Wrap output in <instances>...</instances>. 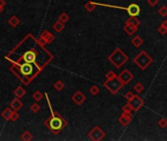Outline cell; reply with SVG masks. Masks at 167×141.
Segmentation results:
<instances>
[{"label":"cell","mask_w":167,"mask_h":141,"mask_svg":"<svg viewBox=\"0 0 167 141\" xmlns=\"http://www.w3.org/2000/svg\"><path fill=\"white\" fill-rule=\"evenodd\" d=\"M122 112H129V113H133V109L131 107V105L129 104V102L127 104L124 105V107L122 109Z\"/></svg>","instance_id":"cell-33"},{"label":"cell","mask_w":167,"mask_h":141,"mask_svg":"<svg viewBox=\"0 0 167 141\" xmlns=\"http://www.w3.org/2000/svg\"><path fill=\"white\" fill-rule=\"evenodd\" d=\"M133 61L141 70H145L148 69L151 64H153V59L151 58L148 53H146V51L143 50V51H141L134 58Z\"/></svg>","instance_id":"cell-3"},{"label":"cell","mask_w":167,"mask_h":141,"mask_svg":"<svg viewBox=\"0 0 167 141\" xmlns=\"http://www.w3.org/2000/svg\"><path fill=\"white\" fill-rule=\"evenodd\" d=\"M89 92L92 95H94L95 96V95H97L99 93V87L97 86V85H93V86L89 88Z\"/></svg>","instance_id":"cell-31"},{"label":"cell","mask_w":167,"mask_h":141,"mask_svg":"<svg viewBox=\"0 0 167 141\" xmlns=\"http://www.w3.org/2000/svg\"><path fill=\"white\" fill-rule=\"evenodd\" d=\"M128 102L131 105V107H132L134 112H138L140 109H141L145 106V101L139 95H134L133 98L130 99Z\"/></svg>","instance_id":"cell-5"},{"label":"cell","mask_w":167,"mask_h":141,"mask_svg":"<svg viewBox=\"0 0 167 141\" xmlns=\"http://www.w3.org/2000/svg\"><path fill=\"white\" fill-rule=\"evenodd\" d=\"M20 72H21L24 75H30L33 73V66L30 63H24L20 66Z\"/></svg>","instance_id":"cell-10"},{"label":"cell","mask_w":167,"mask_h":141,"mask_svg":"<svg viewBox=\"0 0 167 141\" xmlns=\"http://www.w3.org/2000/svg\"><path fill=\"white\" fill-rule=\"evenodd\" d=\"M131 120L132 119H130V118H127V117H125V116L123 115H121L119 119H118V122L123 125V127H127V125L131 123Z\"/></svg>","instance_id":"cell-19"},{"label":"cell","mask_w":167,"mask_h":141,"mask_svg":"<svg viewBox=\"0 0 167 141\" xmlns=\"http://www.w3.org/2000/svg\"><path fill=\"white\" fill-rule=\"evenodd\" d=\"M12 112H13V110H12L11 108H6V109H5V110L3 111V112H2V114H1L2 118L5 119L6 120H9L10 118H11Z\"/></svg>","instance_id":"cell-22"},{"label":"cell","mask_w":167,"mask_h":141,"mask_svg":"<svg viewBox=\"0 0 167 141\" xmlns=\"http://www.w3.org/2000/svg\"><path fill=\"white\" fill-rule=\"evenodd\" d=\"M20 118V115L18 114L17 111H13L12 112V115H11V118H10V120H12V122H16V120Z\"/></svg>","instance_id":"cell-34"},{"label":"cell","mask_w":167,"mask_h":141,"mask_svg":"<svg viewBox=\"0 0 167 141\" xmlns=\"http://www.w3.org/2000/svg\"><path fill=\"white\" fill-rule=\"evenodd\" d=\"M64 28H65L64 23L60 22V21L54 23V25H53V29H54V31L56 32H61L63 29H64Z\"/></svg>","instance_id":"cell-18"},{"label":"cell","mask_w":167,"mask_h":141,"mask_svg":"<svg viewBox=\"0 0 167 141\" xmlns=\"http://www.w3.org/2000/svg\"><path fill=\"white\" fill-rule=\"evenodd\" d=\"M59 21L60 22H62V23H66L69 21V16H68V14L67 13H62L61 15L59 16Z\"/></svg>","instance_id":"cell-30"},{"label":"cell","mask_w":167,"mask_h":141,"mask_svg":"<svg viewBox=\"0 0 167 141\" xmlns=\"http://www.w3.org/2000/svg\"><path fill=\"white\" fill-rule=\"evenodd\" d=\"M148 3L150 7H155L159 3V0H148Z\"/></svg>","instance_id":"cell-36"},{"label":"cell","mask_w":167,"mask_h":141,"mask_svg":"<svg viewBox=\"0 0 167 141\" xmlns=\"http://www.w3.org/2000/svg\"><path fill=\"white\" fill-rule=\"evenodd\" d=\"M131 43H132L135 47L139 48V47L141 46V45H143V43H144V39L141 38V37L140 36V35H136V36L133 37L132 40H131Z\"/></svg>","instance_id":"cell-15"},{"label":"cell","mask_w":167,"mask_h":141,"mask_svg":"<svg viewBox=\"0 0 167 141\" xmlns=\"http://www.w3.org/2000/svg\"><path fill=\"white\" fill-rule=\"evenodd\" d=\"M123 29H124V32L127 33L128 35H133V34H135L137 32V31H138V28L132 26V25L125 24Z\"/></svg>","instance_id":"cell-13"},{"label":"cell","mask_w":167,"mask_h":141,"mask_svg":"<svg viewBox=\"0 0 167 141\" xmlns=\"http://www.w3.org/2000/svg\"><path fill=\"white\" fill-rule=\"evenodd\" d=\"M166 128H167V127H166Z\"/></svg>","instance_id":"cell-40"},{"label":"cell","mask_w":167,"mask_h":141,"mask_svg":"<svg viewBox=\"0 0 167 141\" xmlns=\"http://www.w3.org/2000/svg\"><path fill=\"white\" fill-rule=\"evenodd\" d=\"M21 138L25 141H30V140H32L33 139V134L29 131V130H27V131H25L23 134H22V136Z\"/></svg>","instance_id":"cell-25"},{"label":"cell","mask_w":167,"mask_h":141,"mask_svg":"<svg viewBox=\"0 0 167 141\" xmlns=\"http://www.w3.org/2000/svg\"><path fill=\"white\" fill-rule=\"evenodd\" d=\"M53 87L56 89L57 91H61V90L64 88V83L61 82V80H57V82L54 83Z\"/></svg>","instance_id":"cell-26"},{"label":"cell","mask_w":167,"mask_h":141,"mask_svg":"<svg viewBox=\"0 0 167 141\" xmlns=\"http://www.w3.org/2000/svg\"><path fill=\"white\" fill-rule=\"evenodd\" d=\"M128 60L129 57L127 56V54L120 48H116L108 56V61H110L116 69H120Z\"/></svg>","instance_id":"cell-2"},{"label":"cell","mask_w":167,"mask_h":141,"mask_svg":"<svg viewBox=\"0 0 167 141\" xmlns=\"http://www.w3.org/2000/svg\"><path fill=\"white\" fill-rule=\"evenodd\" d=\"M31 111L33 113H38V111H40V106L38 103H34L31 106Z\"/></svg>","instance_id":"cell-32"},{"label":"cell","mask_w":167,"mask_h":141,"mask_svg":"<svg viewBox=\"0 0 167 141\" xmlns=\"http://www.w3.org/2000/svg\"><path fill=\"white\" fill-rule=\"evenodd\" d=\"M95 6H97V4H95L94 2L89 1L87 4L85 5V10H87L88 12H93V10L95 9Z\"/></svg>","instance_id":"cell-24"},{"label":"cell","mask_w":167,"mask_h":141,"mask_svg":"<svg viewBox=\"0 0 167 141\" xmlns=\"http://www.w3.org/2000/svg\"><path fill=\"white\" fill-rule=\"evenodd\" d=\"M158 14L161 17H166L167 16V6L166 5H163L158 9Z\"/></svg>","instance_id":"cell-27"},{"label":"cell","mask_w":167,"mask_h":141,"mask_svg":"<svg viewBox=\"0 0 167 141\" xmlns=\"http://www.w3.org/2000/svg\"><path fill=\"white\" fill-rule=\"evenodd\" d=\"M157 31L161 35H165L167 33V21H166V20L160 24V26H159Z\"/></svg>","instance_id":"cell-20"},{"label":"cell","mask_w":167,"mask_h":141,"mask_svg":"<svg viewBox=\"0 0 167 141\" xmlns=\"http://www.w3.org/2000/svg\"><path fill=\"white\" fill-rule=\"evenodd\" d=\"M134 95H135V94H134L132 91H128V92H126V93H125V98L129 101L130 99H132V98H133Z\"/></svg>","instance_id":"cell-37"},{"label":"cell","mask_w":167,"mask_h":141,"mask_svg":"<svg viewBox=\"0 0 167 141\" xmlns=\"http://www.w3.org/2000/svg\"><path fill=\"white\" fill-rule=\"evenodd\" d=\"M3 12V7L0 6V13H2Z\"/></svg>","instance_id":"cell-39"},{"label":"cell","mask_w":167,"mask_h":141,"mask_svg":"<svg viewBox=\"0 0 167 141\" xmlns=\"http://www.w3.org/2000/svg\"><path fill=\"white\" fill-rule=\"evenodd\" d=\"M114 78H117V75H116V74L112 72V70H109V72L106 74V79H111Z\"/></svg>","instance_id":"cell-35"},{"label":"cell","mask_w":167,"mask_h":141,"mask_svg":"<svg viewBox=\"0 0 167 141\" xmlns=\"http://www.w3.org/2000/svg\"><path fill=\"white\" fill-rule=\"evenodd\" d=\"M125 10H127V12H128L130 17H138L141 13V8H140L139 5L136 4V3L130 4Z\"/></svg>","instance_id":"cell-9"},{"label":"cell","mask_w":167,"mask_h":141,"mask_svg":"<svg viewBox=\"0 0 167 141\" xmlns=\"http://www.w3.org/2000/svg\"><path fill=\"white\" fill-rule=\"evenodd\" d=\"M26 90H25L24 87L22 86H18L16 89L14 90V95L16 96L17 98H22L23 96H25L26 95Z\"/></svg>","instance_id":"cell-16"},{"label":"cell","mask_w":167,"mask_h":141,"mask_svg":"<svg viewBox=\"0 0 167 141\" xmlns=\"http://www.w3.org/2000/svg\"><path fill=\"white\" fill-rule=\"evenodd\" d=\"M157 124H158V127L161 128H166V127H167V120L164 119V118H161L157 122Z\"/></svg>","instance_id":"cell-29"},{"label":"cell","mask_w":167,"mask_h":141,"mask_svg":"<svg viewBox=\"0 0 167 141\" xmlns=\"http://www.w3.org/2000/svg\"><path fill=\"white\" fill-rule=\"evenodd\" d=\"M37 56H38V53L34 51V50H29L26 53L24 54L23 56V59L25 60V62L26 63H30V64H35V59H37Z\"/></svg>","instance_id":"cell-8"},{"label":"cell","mask_w":167,"mask_h":141,"mask_svg":"<svg viewBox=\"0 0 167 141\" xmlns=\"http://www.w3.org/2000/svg\"><path fill=\"white\" fill-rule=\"evenodd\" d=\"M89 138L93 140V141H99L101 139H103V137L105 136V133L102 129H101L99 127H94L89 133Z\"/></svg>","instance_id":"cell-6"},{"label":"cell","mask_w":167,"mask_h":141,"mask_svg":"<svg viewBox=\"0 0 167 141\" xmlns=\"http://www.w3.org/2000/svg\"><path fill=\"white\" fill-rule=\"evenodd\" d=\"M42 97H43V95H42V93L40 92V91H35L34 93V95H33V98L37 102H38V101H40V100L42 99Z\"/></svg>","instance_id":"cell-28"},{"label":"cell","mask_w":167,"mask_h":141,"mask_svg":"<svg viewBox=\"0 0 167 141\" xmlns=\"http://www.w3.org/2000/svg\"><path fill=\"white\" fill-rule=\"evenodd\" d=\"M72 100L73 101L77 104V105H81V104H83L85 102V96L84 95L83 92H81V91H77L76 92L73 96H72Z\"/></svg>","instance_id":"cell-11"},{"label":"cell","mask_w":167,"mask_h":141,"mask_svg":"<svg viewBox=\"0 0 167 141\" xmlns=\"http://www.w3.org/2000/svg\"><path fill=\"white\" fill-rule=\"evenodd\" d=\"M8 23L11 27L16 28L17 26H19V25H20V20H19V18L17 16H12L11 18L9 19Z\"/></svg>","instance_id":"cell-21"},{"label":"cell","mask_w":167,"mask_h":141,"mask_svg":"<svg viewBox=\"0 0 167 141\" xmlns=\"http://www.w3.org/2000/svg\"><path fill=\"white\" fill-rule=\"evenodd\" d=\"M125 24H129V25H132V26H134V27L139 28L141 22L137 17H130L129 19H127V21H126Z\"/></svg>","instance_id":"cell-17"},{"label":"cell","mask_w":167,"mask_h":141,"mask_svg":"<svg viewBox=\"0 0 167 141\" xmlns=\"http://www.w3.org/2000/svg\"><path fill=\"white\" fill-rule=\"evenodd\" d=\"M5 5H6V2H5V0H0V6L4 7Z\"/></svg>","instance_id":"cell-38"},{"label":"cell","mask_w":167,"mask_h":141,"mask_svg":"<svg viewBox=\"0 0 167 141\" xmlns=\"http://www.w3.org/2000/svg\"><path fill=\"white\" fill-rule=\"evenodd\" d=\"M103 85L112 94H117L119 92V90L124 86V84L120 82V79L118 78L106 79V82L103 83Z\"/></svg>","instance_id":"cell-4"},{"label":"cell","mask_w":167,"mask_h":141,"mask_svg":"<svg viewBox=\"0 0 167 141\" xmlns=\"http://www.w3.org/2000/svg\"><path fill=\"white\" fill-rule=\"evenodd\" d=\"M40 38H42V39H44V41L46 42V43H51L53 40H54V36L53 35L50 33L49 32H47V31H44L42 33V35H40Z\"/></svg>","instance_id":"cell-14"},{"label":"cell","mask_w":167,"mask_h":141,"mask_svg":"<svg viewBox=\"0 0 167 141\" xmlns=\"http://www.w3.org/2000/svg\"><path fill=\"white\" fill-rule=\"evenodd\" d=\"M117 78L120 79V82H122L124 85H126V84L130 83L134 79V74L131 73L129 70L125 69V70H123L122 72L120 73V74L118 75Z\"/></svg>","instance_id":"cell-7"},{"label":"cell","mask_w":167,"mask_h":141,"mask_svg":"<svg viewBox=\"0 0 167 141\" xmlns=\"http://www.w3.org/2000/svg\"><path fill=\"white\" fill-rule=\"evenodd\" d=\"M134 90L135 91L138 93V94H140V93H141L145 90V86H144V84L143 83H141V82H137L135 85H134Z\"/></svg>","instance_id":"cell-23"},{"label":"cell","mask_w":167,"mask_h":141,"mask_svg":"<svg viewBox=\"0 0 167 141\" xmlns=\"http://www.w3.org/2000/svg\"><path fill=\"white\" fill-rule=\"evenodd\" d=\"M22 107H23L22 101L20 100V98H17V97L13 100V101L11 102V104H10V108H11L12 110H14V111H19Z\"/></svg>","instance_id":"cell-12"},{"label":"cell","mask_w":167,"mask_h":141,"mask_svg":"<svg viewBox=\"0 0 167 141\" xmlns=\"http://www.w3.org/2000/svg\"><path fill=\"white\" fill-rule=\"evenodd\" d=\"M44 95H45V97H46V99H47V104L49 106V109H50V111H51V117L48 118L46 120H45L44 124H45V127H46L47 128H49L50 130H51L53 134L57 135L60 131H61V129L63 128L66 127L67 123L65 122V120H63V118L58 113H55L54 111L52 110L51 104H50V102H49L48 94L45 93Z\"/></svg>","instance_id":"cell-1"}]
</instances>
